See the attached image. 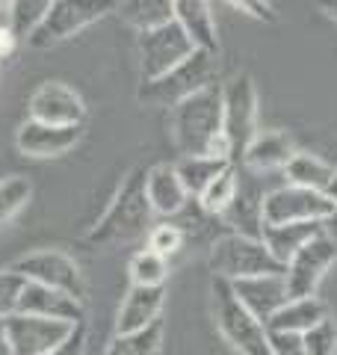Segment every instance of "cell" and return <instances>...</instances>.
I'll return each instance as SVG.
<instances>
[{
    "label": "cell",
    "mask_w": 337,
    "mask_h": 355,
    "mask_svg": "<svg viewBox=\"0 0 337 355\" xmlns=\"http://www.w3.org/2000/svg\"><path fill=\"white\" fill-rule=\"evenodd\" d=\"M15 36H12V30H9V24H0V60H6L9 53H12L15 48Z\"/></svg>",
    "instance_id": "8d00e7d4"
},
{
    "label": "cell",
    "mask_w": 337,
    "mask_h": 355,
    "mask_svg": "<svg viewBox=\"0 0 337 355\" xmlns=\"http://www.w3.org/2000/svg\"><path fill=\"white\" fill-rule=\"evenodd\" d=\"M166 305V287H137L130 284L116 314V335L125 331H139L160 320V311Z\"/></svg>",
    "instance_id": "ac0fdd59"
},
{
    "label": "cell",
    "mask_w": 337,
    "mask_h": 355,
    "mask_svg": "<svg viewBox=\"0 0 337 355\" xmlns=\"http://www.w3.org/2000/svg\"><path fill=\"white\" fill-rule=\"evenodd\" d=\"M240 193V178H237V163L225 166V169L213 178V184L207 187L205 193H201L196 202L198 207L205 210L207 216H222L225 210H228L234 205V198H237Z\"/></svg>",
    "instance_id": "4316f807"
},
{
    "label": "cell",
    "mask_w": 337,
    "mask_h": 355,
    "mask_svg": "<svg viewBox=\"0 0 337 355\" xmlns=\"http://www.w3.org/2000/svg\"><path fill=\"white\" fill-rule=\"evenodd\" d=\"M296 146L290 139L287 130H257L254 139L249 142V148L243 151V166L249 172H275V169H284V166L293 160Z\"/></svg>",
    "instance_id": "d6986e66"
},
{
    "label": "cell",
    "mask_w": 337,
    "mask_h": 355,
    "mask_svg": "<svg viewBox=\"0 0 337 355\" xmlns=\"http://www.w3.org/2000/svg\"><path fill=\"white\" fill-rule=\"evenodd\" d=\"M0 355H12V349H9V340H6V329H3V323H0Z\"/></svg>",
    "instance_id": "ab89813d"
},
{
    "label": "cell",
    "mask_w": 337,
    "mask_h": 355,
    "mask_svg": "<svg viewBox=\"0 0 337 355\" xmlns=\"http://www.w3.org/2000/svg\"><path fill=\"white\" fill-rule=\"evenodd\" d=\"M219 74V62L213 51H196L189 60H184L181 65H175L172 71H166L154 80H142L139 86V104L145 107H166L172 110L175 104H181L184 98L201 92L216 83Z\"/></svg>",
    "instance_id": "277c9868"
},
{
    "label": "cell",
    "mask_w": 337,
    "mask_h": 355,
    "mask_svg": "<svg viewBox=\"0 0 337 355\" xmlns=\"http://www.w3.org/2000/svg\"><path fill=\"white\" fill-rule=\"evenodd\" d=\"M313 3H317V9H320L325 18L337 21V0H313Z\"/></svg>",
    "instance_id": "74e56055"
},
{
    "label": "cell",
    "mask_w": 337,
    "mask_h": 355,
    "mask_svg": "<svg viewBox=\"0 0 337 355\" xmlns=\"http://www.w3.org/2000/svg\"><path fill=\"white\" fill-rule=\"evenodd\" d=\"M145 196L157 216H178L181 210L193 202L187 193V187L178 175L175 163H157L151 169H145Z\"/></svg>",
    "instance_id": "2e32d148"
},
{
    "label": "cell",
    "mask_w": 337,
    "mask_h": 355,
    "mask_svg": "<svg viewBox=\"0 0 337 355\" xmlns=\"http://www.w3.org/2000/svg\"><path fill=\"white\" fill-rule=\"evenodd\" d=\"M53 0H12L9 3V30H12L15 39H30L33 30H36L44 15H48Z\"/></svg>",
    "instance_id": "f1b7e54d"
},
{
    "label": "cell",
    "mask_w": 337,
    "mask_h": 355,
    "mask_svg": "<svg viewBox=\"0 0 337 355\" xmlns=\"http://www.w3.org/2000/svg\"><path fill=\"white\" fill-rule=\"evenodd\" d=\"M77 326L80 323H65V320H48L33 314H12L3 320L12 355H51L60 343L69 340Z\"/></svg>",
    "instance_id": "7c38bea8"
},
{
    "label": "cell",
    "mask_w": 337,
    "mask_h": 355,
    "mask_svg": "<svg viewBox=\"0 0 337 355\" xmlns=\"http://www.w3.org/2000/svg\"><path fill=\"white\" fill-rule=\"evenodd\" d=\"M163 320L145 326L139 331H125V335H112V340L107 343L104 355H160L163 349Z\"/></svg>",
    "instance_id": "484cf974"
},
{
    "label": "cell",
    "mask_w": 337,
    "mask_h": 355,
    "mask_svg": "<svg viewBox=\"0 0 337 355\" xmlns=\"http://www.w3.org/2000/svg\"><path fill=\"white\" fill-rule=\"evenodd\" d=\"M168 272H172L168 258H163V254H157L151 249H139L128 263L130 284H137V287H166Z\"/></svg>",
    "instance_id": "83f0119b"
},
{
    "label": "cell",
    "mask_w": 337,
    "mask_h": 355,
    "mask_svg": "<svg viewBox=\"0 0 337 355\" xmlns=\"http://www.w3.org/2000/svg\"><path fill=\"white\" fill-rule=\"evenodd\" d=\"M325 196H329L331 202H337V169H334V175H331V184H329V190H325Z\"/></svg>",
    "instance_id": "60d3db41"
},
{
    "label": "cell",
    "mask_w": 337,
    "mask_h": 355,
    "mask_svg": "<svg viewBox=\"0 0 337 355\" xmlns=\"http://www.w3.org/2000/svg\"><path fill=\"white\" fill-rule=\"evenodd\" d=\"M119 0H53L42 24L27 39L30 48H53L69 42L86 27L98 24L104 15L116 12Z\"/></svg>",
    "instance_id": "52a82bcc"
},
{
    "label": "cell",
    "mask_w": 337,
    "mask_h": 355,
    "mask_svg": "<svg viewBox=\"0 0 337 355\" xmlns=\"http://www.w3.org/2000/svg\"><path fill=\"white\" fill-rule=\"evenodd\" d=\"M257 133V89L249 71L234 74L222 86V139L228 160L240 163L243 151Z\"/></svg>",
    "instance_id": "8992f818"
},
{
    "label": "cell",
    "mask_w": 337,
    "mask_h": 355,
    "mask_svg": "<svg viewBox=\"0 0 337 355\" xmlns=\"http://www.w3.org/2000/svg\"><path fill=\"white\" fill-rule=\"evenodd\" d=\"M83 139V125L74 128H56V125H42V121L27 119L15 133V148L33 160H51L69 154L77 142Z\"/></svg>",
    "instance_id": "5bb4252c"
},
{
    "label": "cell",
    "mask_w": 337,
    "mask_h": 355,
    "mask_svg": "<svg viewBox=\"0 0 337 355\" xmlns=\"http://www.w3.org/2000/svg\"><path fill=\"white\" fill-rule=\"evenodd\" d=\"M210 270L213 279L234 284L243 279H257V275H284V263L266 249L261 237H245L231 231L210 246Z\"/></svg>",
    "instance_id": "5b68a950"
},
{
    "label": "cell",
    "mask_w": 337,
    "mask_h": 355,
    "mask_svg": "<svg viewBox=\"0 0 337 355\" xmlns=\"http://www.w3.org/2000/svg\"><path fill=\"white\" fill-rule=\"evenodd\" d=\"M15 314H33V317H48V320H65V323H83L86 320V305L62 291L44 287L36 282L24 279V291L18 296V311Z\"/></svg>",
    "instance_id": "9a60e30c"
},
{
    "label": "cell",
    "mask_w": 337,
    "mask_h": 355,
    "mask_svg": "<svg viewBox=\"0 0 337 355\" xmlns=\"http://www.w3.org/2000/svg\"><path fill=\"white\" fill-rule=\"evenodd\" d=\"M334 261H337V240H331L322 231L320 237H313L308 246H302L293 258L287 261V266H284L287 296L290 299L317 296L325 272L334 266Z\"/></svg>",
    "instance_id": "8fae6325"
},
{
    "label": "cell",
    "mask_w": 337,
    "mask_h": 355,
    "mask_svg": "<svg viewBox=\"0 0 337 355\" xmlns=\"http://www.w3.org/2000/svg\"><path fill=\"white\" fill-rule=\"evenodd\" d=\"M231 287H234V293H237L240 302L249 308L263 326L275 317V311H281L290 302L284 275H257V279L234 282Z\"/></svg>",
    "instance_id": "e0dca14e"
},
{
    "label": "cell",
    "mask_w": 337,
    "mask_h": 355,
    "mask_svg": "<svg viewBox=\"0 0 337 355\" xmlns=\"http://www.w3.org/2000/svg\"><path fill=\"white\" fill-rule=\"evenodd\" d=\"M9 3H12V0H0V9H3V12H9Z\"/></svg>",
    "instance_id": "b9f144b4"
},
{
    "label": "cell",
    "mask_w": 337,
    "mask_h": 355,
    "mask_svg": "<svg viewBox=\"0 0 337 355\" xmlns=\"http://www.w3.org/2000/svg\"><path fill=\"white\" fill-rule=\"evenodd\" d=\"M302 343H305L308 355H337V326L334 320H322L320 326H313L311 331L302 335Z\"/></svg>",
    "instance_id": "1f68e13d"
},
{
    "label": "cell",
    "mask_w": 337,
    "mask_h": 355,
    "mask_svg": "<svg viewBox=\"0 0 337 355\" xmlns=\"http://www.w3.org/2000/svg\"><path fill=\"white\" fill-rule=\"evenodd\" d=\"M269 349L273 355H308L302 335H284V331H269Z\"/></svg>",
    "instance_id": "836d02e7"
},
{
    "label": "cell",
    "mask_w": 337,
    "mask_h": 355,
    "mask_svg": "<svg viewBox=\"0 0 337 355\" xmlns=\"http://www.w3.org/2000/svg\"><path fill=\"white\" fill-rule=\"evenodd\" d=\"M325 234H329L331 240H337V202H334V210H331V216L325 219Z\"/></svg>",
    "instance_id": "f35d334b"
},
{
    "label": "cell",
    "mask_w": 337,
    "mask_h": 355,
    "mask_svg": "<svg viewBox=\"0 0 337 355\" xmlns=\"http://www.w3.org/2000/svg\"><path fill=\"white\" fill-rule=\"evenodd\" d=\"M27 119L42 121V125H56V128L86 125V101L69 83L44 80L33 89L27 101Z\"/></svg>",
    "instance_id": "4fadbf2b"
},
{
    "label": "cell",
    "mask_w": 337,
    "mask_h": 355,
    "mask_svg": "<svg viewBox=\"0 0 337 355\" xmlns=\"http://www.w3.org/2000/svg\"><path fill=\"white\" fill-rule=\"evenodd\" d=\"M30 198H33V184L27 178H21V175L0 178V228L6 222H12L30 205Z\"/></svg>",
    "instance_id": "f546056e"
},
{
    "label": "cell",
    "mask_w": 337,
    "mask_h": 355,
    "mask_svg": "<svg viewBox=\"0 0 337 355\" xmlns=\"http://www.w3.org/2000/svg\"><path fill=\"white\" fill-rule=\"evenodd\" d=\"M284 175H287V184H293V187L325 193L331 184L334 166H329L322 157H317V154H311V151H296L293 160L284 166Z\"/></svg>",
    "instance_id": "cb8c5ba5"
},
{
    "label": "cell",
    "mask_w": 337,
    "mask_h": 355,
    "mask_svg": "<svg viewBox=\"0 0 337 355\" xmlns=\"http://www.w3.org/2000/svg\"><path fill=\"white\" fill-rule=\"evenodd\" d=\"M175 24H181L198 51H219L216 18H213L210 0H175Z\"/></svg>",
    "instance_id": "ffe728a7"
},
{
    "label": "cell",
    "mask_w": 337,
    "mask_h": 355,
    "mask_svg": "<svg viewBox=\"0 0 337 355\" xmlns=\"http://www.w3.org/2000/svg\"><path fill=\"white\" fill-rule=\"evenodd\" d=\"M151 216L154 210L148 205V196H145V169H133L119 184L116 196L110 198L101 219L89 228L86 243L92 249L128 246V243L151 231Z\"/></svg>",
    "instance_id": "7a4b0ae2"
},
{
    "label": "cell",
    "mask_w": 337,
    "mask_h": 355,
    "mask_svg": "<svg viewBox=\"0 0 337 355\" xmlns=\"http://www.w3.org/2000/svg\"><path fill=\"white\" fill-rule=\"evenodd\" d=\"M210 311H213V323H216L219 335L234 352L273 355V349H269V329L240 302L231 282H225V279L210 282Z\"/></svg>",
    "instance_id": "3957f363"
},
{
    "label": "cell",
    "mask_w": 337,
    "mask_h": 355,
    "mask_svg": "<svg viewBox=\"0 0 337 355\" xmlns=\"http://www.w3.org/2000/svg\"><path fill=\"white\" fill-rule=\"evenodd\" d=\"M325 231V222H290V225H263L261 240L266 243V249L287 266V261L293 254L308 246L313 237H320Z\"/></svg>",
    "instance_id": "7402d4cb"
},
{
    "label": "cell",
    "mask_w": 337,
    "mask_h": 355,
    "mask_svg": "<svg viewBox=\"0 0 337 355\" xmlns=\"http://www.w3.org/2000/svg\"><path fill=\"white\" fill-rule=\"evenodd\" d=\"M21 291H24V275H18L15 270H9V266L0 270V323L18 311Z\"/></svg>",
    "instance_id": "d6a6232c"
},
{
    "label": "cell",
    "mask_w": 337,
    "mask_h": 355,
    "mask_svg": "<svg viewBox=\"0 0 337 355\" xmlns=\"http://www.w3.org/2000/svg\"><path fill=\"white\" fill-rule=\"evenodd\" d=\"M184 228L181 225H175V222H160V225H154L148 231V249L157 252V254H163V258H172V254H178L184 249Z\"/></svg>",
    "instance_id": "4dcf8cb0"
},
{
    "label": "cell",
    "mask_w": 337,
    "mask_h": 355,
    "mask_svg": "<svg viewBox=\"0 0 337 355\" xmlns=\"http://www.w3.org/2000/svg\"><path fill=\"white\" fill-rule=\"evenodd\" d=\"M329 305L320 296L308 299H290V302L275 311V317L266 323L269 331H284V335H305L313 326H320L322 320H329Z\"/></svg>",
    "instance_id": "44dd1931"
},
{
    "label": "cell",
    "mask_w": 337,
    "mask_h": 355,
    "mask_svg": "<svg viewBox=\"0 0 337 355\" xmlns=\"http://www.w3.org/2000/svg\"><path fill=\"white\" fill-rule=\"evenodd\" d=\"M139 48V77L142 80H154L166 71H172L175 65H181L198 51L193 39L181 30V24L168 21V24L157 27V30H145L137 39Z\"/></svg>",
    "instance_id": "9c48e42d"
},
{
    "label": "cell",
    "mask_w": 337,
    "mask_h": 355,
    "mask_svg": "<svg viewBox=\"0 0 337 355\" xmlns=\"http://www.w3.org/2000/svg\"><path fill=\"white\" fill-rule=\"evenodd\" d=\"M9 270L24 275L27 282L53 287V291H62L86 302V279H83L80 266H77L71 254H65L60 249H36L30 254H21L18 261H12Z\"/></svg>",
    "instance_id": "ba28073f"
},
{
    "label": "cell",
    "mask_w": 337,
    "mask_h": 355,
    "mask_svg": "<svg viewBox=\"0 0 337 355\" xmlns=\"http://www.w3.org/2000/svg\"><path fill=\"white\" fill-rule=\"evenodd\" d=\"M225 166H231V160L201 154V157H181V160L175 163V169H178V175H181V181L187 187L189 198H198L213 184V178H216L225 169Z\"/></svg>",
    "instance_id": "d4e9b609"
},
{
    "label": "cell",
    "mask_w": 337,
    "mask_h": 355,
    "mask_svg": "<svg viewBox=\"0 0 337 355\" xmlns=\"http://www.w3.org/2000/svg\"><path fill=\"white\" fill-rule=\"evenodd\" d=\"M231 6H237L240 12L245 15H252L257 21H266V24H273L275 21V9L269 6V0H228Z\"/></svg>",
    "instance_id": "e575fe53"
},
{
    "label": "cell",
    "mask_w": 337,
    "mask_h": 355,
    "mask_svg": "<svg viewBox=\"0 0 337 355\" xmlns=\"http://www.w3.org/2000/svg\"><path fill=\"white\" fill-rule=\"evenodd\" d=\"M86 343H89L86 323H80V326H77L71 335H69V340L60 343V347H56L51 355H86Z\"/></svg>",
    "instance_id": "d590c367"
},
{
    "label": "cell",
    "mask_w": 337,
    "mask_h": 355,
    "mask_svg": "<svg viewBox=\"0 0 337 355\" xmlns=\"http://www.w3.org/2000/svg\"><path fill=\"white\" fill-rule=\"evenodd\" d=\"M168 137L181 157L210 154L228 160L222 139V86L213 83L168 110Z\"/></svg>",
    "instance_id": "6da1fadb"
},
{
    "label": "cell",
    "mask_w": 337,
    "mask_h": 355,
    "mask_svg": "<svg viewBox=\"0 0 337 355\" xmlns=\"http://www.w3.org/2000/svg\"><path fill=\"white\" fill-rule=\"evenodd\" d=\"M116 15L137 33L157 30L175 21V0H119Z\"/></svg>",
    "instance_id": "603a6c76"
},
{
    "label": "cell",
    "mask_w": 337,
    "mask_h": 355,
    "mask_svg": "<svg viewBox=\"0 0 337 355\" xmlns=\"http://www.w3.org/2000/svg\"><path fill=\"white\" fill-rule=\"evenodd\" d=\"M334 202L325 193L305 190V187H278L266 193L261 202L263 225H290V222H325L331 216Z\"/></svg>",
    "instance_id": "30bf717a"
}]
</instances>
